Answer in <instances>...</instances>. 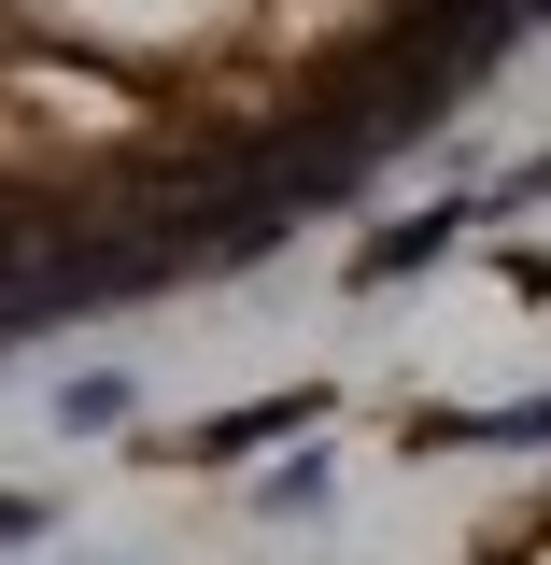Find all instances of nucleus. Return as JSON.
Here are the masks:
<instances>
[{"label":"nucleus","mask_w":551,"mask_h":565,"mask_svg":"<svg viewBox=\"0 0 551 565\" xmlns=\"http://www.w3.org/2000/svg\"><path fill=\"white\" fill-rule=\"evenodd\" d=\"M43 523H57V509H43V494H0V552H29V537H43Z\"/></svg>","instance_id":"3"},{"label":"nucleus","mask_w":551,"mask_h":565,"mask_svg":"<svg viewBox=\"0 0 551 565\" xmlns=\"http://www.w3.org/2000/svg\"><path fill=\"white\" fill-rule=\"evenodd\" d=\"M114 424H128V382H114V367H99V382H71V396H57V438H114Z\"/></svg>","instance_id":"1"},{"label":"nucleus","mask_w":551,"mask_h":565,"mask_svg":"<svg viewBox=\"0 0 551 565\" xmlns=\"http://www.w3.org/2000/svg\"><path fill=\"white\" fill-rule=\"evenodd\" d=\"M311 494H326V452H297V467H269V523H297Z\"/></svg>","instance_id":"2"}]
</instances>
